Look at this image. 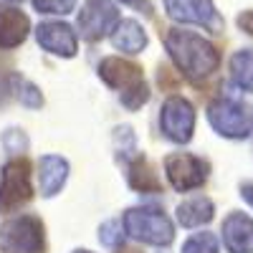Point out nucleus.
Returning <instances> with one entry per match:
<instances>
[{"label": "nucleus", "mask_w": 253, "mask_h": 253, "mask_svg": "<svg viewBox=\"0 0 253 253\" xmlns=\"http://www.w3.org/2000/svg\"><path fill=\"white\" fill-rule=\"evenodd\" d=\"M112 46L122 53H142V48L147 46V33L132 18L119 20L117 28L112 31Z\"/></svg>", "instance_id": "dca6fc26"}, {"label": "nucleus", "mask_w": 253, "mask_h": 253, "mask_svg": "<svg viewBox=\"0 0 253 253\" xmlns=\"http://www.w3.org/2000/svg\"><path fill=\"white\" fill-rule=\"evenodd\" d=\"M165 48L170 53L172 63L177 66V71L182 76H187L190 81H200V79L210 76L220 63L218 48L208 38H203L200 33H193V31L170 28L165 36Z\"/></svg>", "instance_id": "f257e3e1"}, {"label": "nucleus", "mask_w": 253, "mask_h": 253, "mask_svg": "<svg viewBox=\"0 0 253 253\" xmlns=\"http://www.w3.org/2000/svg\"><path fill=\"white\" fill-rule=\"evenodd\" d=\"M160 129L162 134L175 142V144H187L195 132V109L193 104L182 96H170L162 109H160Z\"/></svg>", "instance_id": "0eeeda50"}, {"label": "nucleus", "mask_w": 253, "mask_h": 253, "mask_svg": "<svg viewBox=\"0 0 253 253\" xmlns=\"http://www.w3.org/2000/svg\"><path fill=\"white\" fill-rule=\"evenodd\" d=\"M208 119L220 137L228 139H246L251 134V112L236 96H220L208 107Z\"/></svg>", "instance_id": "39448f33"}, {"label": "nucleus", "mask_w": 253, "mask_h": 253, "mask_svg": "<svg viewBox=\"0 0 253 253\" xmlns=\"http://www.w3.org/2000/svg\"><path fill=\"white\" fill-rule=\"evenodd\" d=\"M238 28L246 31L248 36H253V10H246L238 15Z\"/></svg>", "instance_id": "5701e85b"}, {"label": "nucleus", "mask_w": 253, "mask_h": 253, "mask_svg": "<svg viewBox=\"0 0 253 253\" xmlns=\"http://www.w3.org/2000/svg\"><path fill=\"white\" fill-rule=\"evenodd\" d=\"M36 41L41 48H46L53 56L61 58H74L79 51V38L71 26L61 23V20H48L36 28Z\"/></svg>", "instance_id": "9b49d317"}, {"label": "nucleus", "mask_w": 253, "mask_h": 253, "mask_svg": "<svg viewBox=\"0 0 253 253\" xmlns=\"http://www.w3.org/2000/svg\"><path fill=\"white\" fill-rule=\"evenodd\" d=\"M33 198L28 160H10L0 172V213H13Z\"/></svg>", "instance_id": "423d86ee"}, {"label": "nucleus", "mask_w": 253, "mask_h": 253, "mask_svg": "<svg viewBox=\"0 0 253 253\" xmlns=\"http://www.w3.org/2000/svg\"><path fill=\"white\" fill-rule=\"evenodd\" d=\"M10 89L15 91L18 101L23 104V107H28V109H41L43 107V94H41V89L36 86V84H31L28 79L10 76Z\"/></svg>", "instance_id": "6ab92c4d"}, {"label": "nucleus", "mask_w": 253, "mask_h": 253, "mask_svg": "<svg viewBox=\"0 0 253 253\" xmlns=\"http://www.w3.org/2000/svg\"><path fill=\"white\" fill-rule=\"evenodd\" d=\"M126 253H132V251H126Z\"/></svg>", "instance_id": "cd10ccee"}, {"label": "nucleus", "mask_w": 253, "mask_h": 253, "mask_svg": "<svg viewBox=\"0 0 253 253\" xmlns=\"http://www.w3.org/2000/svg\"><path fill=\"white\" fill-rule=\"evenodd\" d=\"M165 13L177 23L200 26L210 33H223V18L213 0H165Z\"/></svg>", "instance_id": "6e6552de"}, {"label": "nucleus", "mask_w": 253, "mask_h": 253, "mask_svg": "<svg viewBox=\"0 0 253 253\" xmlns=\"http://www.w3.org/2000/svg\"><path fill=\"white\" fill-rule=\"evenodd\" d=\"M126 236L150 243V246H170L175 238V228L162 210L157 208H132L124 213Z\"/></svg>", "instance_id": "7ed1b4c3"}, {"label": "nucleus", "mask_w": 253, "mask_h": 253, "mask_svg": "<svg viewBox=\"0 0 253 253\" xmlns=\"http://www.w3.org/2000/svg\"><path fill=\"white\" fill-rule=\"evenodd\" d=\"M69 177V162L58 157V155H43L38 162V185H41V195L53 198L61 193V187L66 185Z\"/></svg>", "instance_id": "4468645a"}, {"label": "nucleus", "mask_w": 253, "mask_h": 253, "mask_svg": "<svg viewBox=\"0 0 253 253\" xmlns=\"http://www.w3.org/2000/svg\"><path fill=\"white\" fill-rule=\"evenodd\" d=\"M99 76L107 86L119 91L122 104L129 112H137L142 104H147L150 99V86L142 76V69L132 61H124L117 56H109L99 63Z\"/></svg>", "instance_id": "f03ea898"}, {"label": "nucleus", "mask_w": 253, "mask_h": 253, "mask_svg": "<svg viewBox=\"0 0 253 253\" xmlns=\"http://www.w3.org/2000/svg\"><path fill=\"white\" fill-rule=\"evenodd\" d=\"M180 253H218V238L213 233H195L182 243Z\"/></svg>", "instance_id": "aec40b11"}, {"label": "nucleus", "mask_w": 253, "mask_h": 253, "mask_svg": "<svg viewBox=\"0 0 253 253\" xmlns=\"http://www.w3.org/2000/svg\"><path fill=\"white\" fill-rule=\"evenodd\" d=\"M208 172H210V165L203 157L187 155V152L165 157V175L177 193H190V190L200 187L208 180Z\"/></svg>", "instance_id": "1a4fd4ad"}, {"label": "nucleus", "mask_w": 253, "mask_h": 253, "mask_svg": "<svg viewBox=\"0 0 253 253\" xmlns=\"http://www.w3.org/2000/svg\"><path fill=\"white\" fill-rule=\"evenodd\" d=\"M215 215V205L210 198L205 195H195V198H187L177 205V223L182 228H200L208 225Z\"/></svg>", "instance_id": "2eb2a0df"}, {"label": "nucleus", "mask_w": 253, "mask_h": 253, "mask_svg": "<svg viewBox=\"0 0 253 253\" xmlns=\"http://www.w3.org/2000/svg\"><path fill=\"white\" fill-rule=\"evenodd\" d=\"M74 253H91V251H74Z\"/></svg>", "instance_id": "a878e982"}, {"label": "nucleus", "mask_w": 253, "mask_h": 253, "mask_svg": "<svg viewBox=\"0 0 253 253\" xmlns=\"http://www.w3.org/2000/svg\"><path fill=\"white\" fill-rule=\"evenodd\" d=\"M10 3H18V0H10Z\"/></svg>", "instance_id": "bb28decb"}, {"label": "nucleus", "mask_w": 253, "mask_h": 253, "mask_svg": "<svg viewBox=\"0 0 253 253\" xmlns=\"http://www.w3.org/2000/svg\"><path fill=\"white\" fill-rule=\"evenodd\" d=\"M230 76L236 86L253 94V48H241L230 58Z\"/></svg>", "instance_id": "a211bd4d"}, {"label": "nucleus", "mask_w": 253, "mask_h": 253, "mask_svg": "<svg viewBox=\"0 0 253 253\" xmlns=\"http://www.w3.org/2000/svg\"><path fill=\"white\" fill-rule=\"evenodd\" d=\"M31 28L28 15L13 8V5H0V48H15L26 41Z\"/></svg>", "instance_id": "ddd939ff"}, {"label": "nucleus", "mask_w": 253, "mask_h": 253, "mask_svg": "<svg viewBox=\"0 0 253 253\" xmlns=\"http://www.w3.org/2000/svg\"><path fill=\"white\" fill-rule=\"evenodd\" d=\"M38 13L46 15H69L76 8V0H31Z\"/></svg>", "instance_id": "412c9836"}, {"label": "nucleus", "mask_w": 253, "mask_h": 253, "mask_svg": "<svg viewBox=\"0 0 253 253\" xmlns=\"http://www.w3.org/2000/svg\"><path fill=\"white\" fill-rule=\"evenodd\" d=\"M0 248L5 253H43V223L36 215H20L0 228Z\"/></svg>", "instance_id": "20e7f679"}, {"label": "nucleus", "mask_w": 253, "mask_h": 253, "mask_svg": "<svg viewBox=\"0 0 253 253\" xmlns=\"http://www.w3.org/2000/svg\"><path fill=\"white\" fill-rule=\"evenodd\" d=\"M99 241L109 248H119L124 243V233H122V223L119 220H109L104 223L101 230H99Z\"/></svg>", "instance_id": "4be33fe9"}, {"label": "nucleus", "mask_w": 253, "mask_h": 253, "mask_svg": "<svg viewBox=\"0 0 253 253\" xmlns=\"http://www.w3.org/2000/svg\"><path fill=\"white\" fill-rule=\"evenodd\" d=\"M122 3H126V5H134V8H144L147 13H150V5H147V0H122Z\"/></svg>", "instance_id": "393cba45"}, {"label": "nucleus", "mask_w": 253, "mask_h": 253, "mask_svg": "<svg viewBox=\"0 0 253 253\" xmlns=\"http://www.w3.org/2000/svg\"><path fill=\"white\" fill-rule=\"evenodd\" d=\"M119 10L112 0H86L79 13V33L86 41H101L104 36H112L119 23Z\"/></svg>", "instance_id": "9d476101"}, {"label": "nucleus", "mask_w": 253, "mask_h": 253, "mask_svg": "<svg viewBox=\"0 0 253 253\" xmlns=\"http://www.w3.org/2000/svg\"><path fill=\"white\" fill-rule=\"evenodd\" d=\"M241 198H243V200L253 208V182H246V185L241 187Z\"/></svg>", "instance_id": "b1692460"}, {"label": "nucleus", "mask_w": 253, "mask_h": 253, "mask_svg": "<svg viewBox=\"0 0 253 253\" xmlns=\"http://www.w3.org/2000/svg\"><path fill=\"white\" fill-rule=\"evenodd\" d=\"M129 185L139 193H160V177L152 172L150 162L144 157H137L132 165H129Z\"/></svg>", "instance_id": "f3484780"}, {"label": "nucleus", "mask_w": 253, "mask_h": 253, "mask_svg": "<svg viewBox=\"0 0 253 253\" xmlns=\"http://www.w3.org/2000/svg\"><path fill=\"white\" fill-rule=\"evenodd\" d=\"M220 233L228 253H253V220L246 213H230Z\"/></svg>", "instance_id": "f8f14e48"}]
</instances>
